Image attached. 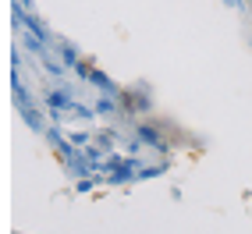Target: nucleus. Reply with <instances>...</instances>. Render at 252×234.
Segmentation results:
<instances>
[{"mask_svg": "<svg viewBox=\"0 0 252 234\" xmlns=\"http://www.w3.org/2000/svg\"><path fill=\"white\" fill-rule=\"evenodd\" d=\"M249 7H252V0H249Z\"/></svg>", "mask_w": 252, "mask_h": 234, "instance_id": "nucleus-1", "label": "nucleus"}]
</instances>
